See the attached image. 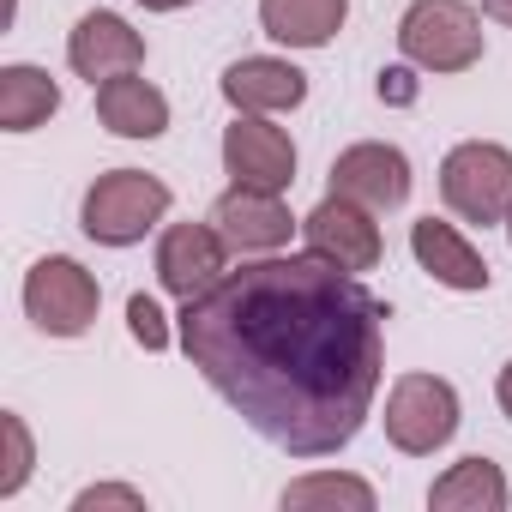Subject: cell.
<instances>
[{
	"label": "cell",
	"instance_id": "cell-19",
	"mask_svg": "<svg viewBox=\"0 0 512 512\" xmlns=\"http://www.w3.org/2000/svg\"><path fill=\"white\" fill-rule=\"evenodd\" d=\"M278 500H284V512H308V506H356V512H374V488L362 476H344V470H314V476L290 482Z\"/></svg>",
	"mask_w": 512,
	"mask_h": 512
},
{
	"label": "cell",
	"instance_id": "cell-6",
	"mask_svg": "<svg viewBox=\"0 0 512 512\" xmlns=\"http://www.w3.org/2000/svg\"><path fill=\"white\" fill-rule=\"evenodd\" d=\"M97 308H103V290L97 278L67 260V253H49V260H37L25 272V314L37 332L49 338H85L97 326Z\"/></svg>",
	"mask_w": 512,
	"mask_h": 512
},
{
	"label": "cell",
	"instance_id": "cell-14",
	"mask_svg": "<svg viewBox=\"0 0 512 512\" xmlns=\"http://www.w3.org/2000/svg\"><path fill=\"white\" fill-rule=\"evenodd\" d=\"M410 253H416V266L434 278V284H446V290H464V296H476V290H488V260L458 235V223H446V217H416L410 223Z\"/></svg>",
	"mask_w": 512,
	"mask_h": 512
},
{
	"label": "cell",
	"instance_id": "cell-13",
	"mask_svg": "<svg viewBox=\"0 0 512 512\" xmlns=\"http://www.w3.org/2000/svg\"><path fill=\"white\" fill-rule=\"evenodd\" d=\"M223 103L235 115H278V109H302L308 103V73L278 61V55H247L235 67H223Z\"/></svg>",
	"mask_w": 512,
	"mask_h": 512
},
{
	"label": "cell",
	"instance_id": "cell-4",
	"mask_svg": "<svg viewBox=\"0 0 512 512\" xmlns=\"http://www.w3.org/2000/svg\"><path fill=\"white\" fill-rule=\"evenodd\" d=\"M458 392L440 374H398L386 392V440L404 458H434L458 434Z\"/></svg>",
	"mask_w": 512,
	"mask_h": 512
},
{
	"label": "cell",
	"instance_id": "cell-9",
	"mask_svg": "<svg viewBox=\"0 0 512 512\" xmlns=\"http://www.w3.org/2000/svg\"><path fill=\"white\" fill-rule=\"evenodd\" d=\"M211 229L229 241V253L241 260H260V253H284L290 235L302 229L284 205V193H253V187H229L211 205Z\"/></svg>",
	"mask_w": 512,
	"mask_h": 512
},
{
	"label": "cell",
	"instance_id": "cell-18",
	"mask_svg": "<svg viewBox=\"0 0 512 512\" xmlns=\"http://www.w3.org/2000/svg\"><path fill=\"white\" fill-rule=\"evenodd\" d=\"M55 109H61V85L43 67H31V61L0 67V127L7 133H37V127H49Z\"/></svg>",
	"mask_w": 512,
	"mask_h": 512
},
{
	"label": "cell",
	"instance_id": "cell-10",
	"mask_svg": "<svg viewBox=\"0 0 512 512\" xmlns=\"http://www.w3.org/2000/svg\"><path fill=\"white\" fill-rule=\"evenodd\" d=\"M229 272V241L205 223H169L163 241H157V284L175 296V302H193L205 296L217 278Z\"/></svg>",
	"mask_w": 512,
	"mask_h": 512
},
{
	"label": "cell",
	"instance_id": "cell-8",
	"mask_svg": "<svg viewBox=\"0 0 512 512\" xmlns=\"http://www.w3.org/2000/svg\"><path fill=\"white\" fill-rule=\"evenodd\" d=\"M302 235H308V253H320V260H332V266H344V272H374L380 253H386L374 211L356 205V199H344V193H326V199L302 217Z\"/></svg>",
	"mask_w": 512,
	"mask_h": 512
},
{
	"label": "cell",
	"instance_id": "cell-17",
	"mask_svg": "<svg viewBox=\"0 0 512 512\" xmlns=\"http://www.w3.org/2000/svg\"><path fill=\"white\" fill-rule=\"evenodd\" d=\"M512 488H506V470L494 458H458L446 476H434L428 488V506L434 512H506Z\"/></svg>",
	"mask_w": 512,
	"mask_h": 512
},
{
	"label": "cell",
	"instance_id": "cell-22",
	"mask_svg": "<svg viewBox=\"0 0 512 512\" xmlns=\"http://www.w3.org/2000/svg\"><path fill=\"white\" fill-rule=\"evenodd\" d=\"M91 506H145V494L139 488H121V482H97V488H79V500H73V512H91Z\"/></svg>",
	"mask_w": 512,
	"mask_h": 512
},
{
	"label": "cell",
	"instance_id": "cell-5",
	"mask_svg": "<svg viewBox=\"0 0 512 512\" xmlns=\"http://www.w3.org/2000/svg\"><path fill=\"white\" fill-rule=\"evenodd\" d=\"M440 199L464 223H506L512 211V151L494 139H464L440 163Z\"/></svg>",
	"mask_w": 512,
	"mask_h": 512
},
{
	"label": "cell",
	"instance_id": "cell-27",
	"mask_svg": "<svg viewBox=\"0 0 512 512\" xmlns=\"http://www.w3.org/2000/svg\"><path fill=\"white\" fill-rule=\"evenodd\" d=\"M506 241H512V211H506Z\"/></svg>",
	"mask_w": 512,
	"mask_h": 512
},
{
	"label": "cell",
	"instance_id": "cell-23",
	"mask_svg": "<svg viewBox=\"0 0 512 512\" xmlns=\"http://www.w3.org/2000/svg\"><path fill=\"white\" fill-rule=\"evenodd\" d=\"M380 97H386V103H416V79H410V67H386V73H380Z\"/></svg>",
	"mask_w": 512,
	"mask_h": 512
},
{
	"label": "cell",
	"instance_id": "cell-25",
	"mask_svg": "<svg viewBox=\"0 0 512 512\" xmlns=\"http://www.w3.org/2000/svg\"><path fill=\"white\" fill-rule=\"evenodd\" d=\"M482 13L500 19V25H512V0H482Z\"/></svg>",
	"mask_w": 512,
	"mask_h": 512
},
{
	"label": "cell",
	"instance_id": "cell-1",
	"mask_svg": "<svg viewBox=\"0 0 512 512\" xmlns=\"http://www.w3.org/2000/svg\"><path fill=\"white\" fill-rule=\"evenodd\" d=\"M386 302L320 253H260L181 302V350L205 386L290 458L344 452L386 380Z\"/></svg>",
	"mask_w": 512,
	"mask_h": 512
},
{
	"label": "cell",
	"instance_id": "cell-7",
	"mask_svg": "<svg viewBox=\"0 0 512 512\" xmlns=\"http://www.w3.org/2000/svg\"><path fill=\"white\" fill-rule=\"evenodd\" d=\"M223 175H229V187L290 193V181H296V139L284 127H272L266 115H235V127H223Z\"/></svg>",
	"mask_w": 512,
	"mask_h": 512
},
{
	"label": "cell",
	"instance_id": "cell-15",
	"mask_svg": "<svg viewBox=\"0 0 512 512\" xmlns=\"http://www.w3.org/2000/svg\"><path fill=\"white\" fill-rule=\"evenodd\" d=\"M97 121L115 139H157L169 127V97L139 73H115L97 85Z\"/></svg>",
	"mask_w": 512,
	"mask_h": 512
},
{
	"label": "cell",
	"instance_id": "cell-21",
	"mask_svg": "<svg viewBox=\"0 0 512 512\" xmlns=\"http://www.w3.org/2000/svg\"><path fill=\"white\" fill-rule=\"evenodd\" d=\"M127 332L145 344V350H169V320L151 296H127Z\"/></svg>",
	"mask_w": 512,
	"mask_h": 512
},
{
	"label": "cell",
	"instance_id": "cell-16",
	"mask_svg": "<svg viewBox=\"0 0 512 512\" xmlns=\"http://www.w3.org/2000/svg\"><path fill=\"white\" fill-rule=\"evenodd\" d=\"M350 19V0H260V25L284 49H326Z\"/></svg>",
	"mask_w": 512,
	"mask_h": 512
},
{
	"label": "cell",
	"instance_id": "cell-20",
	"mask_svg": "<svg viewBox=\"0 0 512 512\" xmlns=\"http://www.w3.org/2000/svg\"><path fill=\"white\" fill-rule=\"evenodd\" d=\"M0 434H7V470H0V500H13L25 482H31V428L19 410L0 416Z\"/></svg>",
	"mask_w": 512,
	"mask_h": 512
},
{
	"label": "cell",
	"instance_id": "cell-12",
	"mask_svg": "<svg viewBox=\"0 0 512 512\" xmlns=\"http://www.w3.org/2000/svg\"><path fill=\"white\" fill-rule=\"evenodd\" d=\"M67 67H73L79 79H91V91H97L103 79L145 67V37H139L121 13L97 7V13H85V19L73 25V37H67Z\"/></svg>",
	"mask_w": 512,
	"mask_h": 512
},
{
	"label": "cell",
	"instance_id": "cell-2",
	"mask_svg": "<svg viewBox=\"0 0 512 512\" xmlns=\"http://www.w3.org/2000/svg\"><path fill=\"white\" fill-rule=\"evenodd\" d=\"M169 217V187L145 169H109L85 187V205H79V223L91 241L103 247H133L145 241L157 223Z\"/></svg>",
	"mask_w": 512,
	"mask_h": 512
},
{
	"label": "cell",
	"instance_id": "cell-3",
	"mask_svg": "<svg viewBox=\"0 0 512 512\" xmlns=\"http://www.w3.org/2000/svg\"><path fill=\"white\" fill-rule=\"evenodd\" d=\"M398 49L422 73H470L482 61V19L470 0H410L398 19Z\"/></svg>",
	"mask_w": 512,
	"mask_h": 512
},
{
	"label": "cell",
	"instance_id": "cell-11",
	"mask_svg": "<svg viewBox=\"0 0 512 512\" xmlns=\"http://www.w3.org/2000/svg\"><path fill=\"white\" fill-rule=\"evenodd\" d=\"M410 181H416L410 175V157L398 145H386V139H362V145H350V151L332 157V193L368 205L374 217L380 211H398L410 199Z\"/></svg>",
	"mask_w": 512,
	"mask_h": 512
},
{
	"label": "cell",
	"instance_id": "cell-26",
	"mask_svg": "<svg viewBox=\"0 0 512 512\" xmlns=\"http://www.w3.org/2000/svg\"><path fill=\"white\" fill-rule=\"evenodd\" d=\"M145 13H181V7H193V0H139Z\"/></svg>",
	"mask_w": 512,
	"mask_h": 512
},
{
	"label": "cell",
	"instance_id": "cell-24",
	"mask_svg": "<svg viewBox=\"0 0 512 512\" xmlns=\"http://www.w3.org/2000/svg\"><path fill=\"white\" fill-rule=\"evenodd\" d=\"M494 398H500V410H506V422H512V362L500 368V380H494Z\"/></svg>",
	"mask_w": 512,
	"mask_h": 512
}]
</instances>
